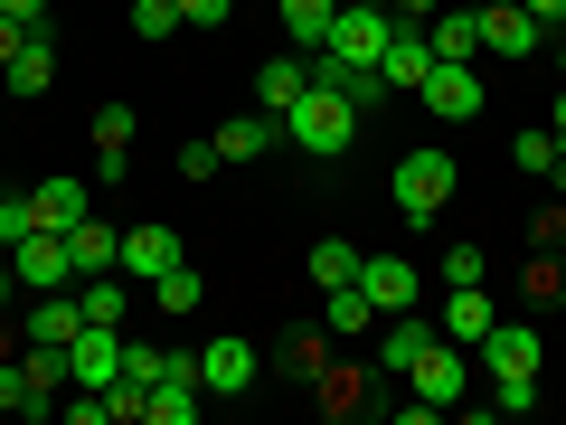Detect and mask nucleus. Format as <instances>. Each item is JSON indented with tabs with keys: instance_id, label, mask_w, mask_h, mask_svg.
<instances>
[{
	"instance_id": "nucleus-1",
	"label": "nucleus",
	"mask_w": 566,
	"mask_h": 425,
	"mask_svg": "<svg viewBox=\"0 0 566 425\" xmlns=\"http://www.w3.org/2000/svg\"><path fill=\"white\" fill-rule=\"evenodd\" d=\"M283 142H293L303 162H340L349 142H359V104H349L340 85H312V95L283 114Z\"/></svg>"
},
{
	"instance_id": "nucleus-2",
	"label": "nucleus",
	"mask_w": 566,
	"mask_h": 425,
	"mask_svg": "<svg viewBox=\"0 0 566 425\" xmlns=\"http://www.w3.org/2000/svg\"><path fill=\"white\" fill-rule=\"evenodd\" d=\"M453 170H463L453 152H406V162H397V218L406 227H434V208L453 199Z\"/></svg>"
},
{
	"instance_id": "nucleus-3",
	"label": "nucleus",
	"mask_w": 566,
	"mask_h": 425,
	"mask_svg": "<svg viewBox=\"0 0 566 425\" xmlns=\"http://www.w3.org/2000/svg\"><path fill=\"white\" fill-rule=\"evenodd\" d=\"M10 274H20V293H66V283H76V256H66L57 227H29V237L10 246Z\"/></svg>"
},
{
	"instance_id": "nucleus-4",
	"label": "nucleus",
	"mask_w": 566,
	"mask_h": 425,
	"mask_svg": "<svg viewBox=\"0 0 566 425\" xmlns=\"http://www.w3.org/2000/svg\"><path fill=\"white\" fill-rule=\"evenodd\" d=\"M463 379H472V360H463V341H424L416 360H406V387H416L434 416H444L453 397H463Z\"/></svg>"
},
{
	"instance_id": "nucleus-5",
	"label": "nucleus",
	"mask_w": 566,
	"mask_h": 425,
	"mask_svg": "<svg viewBox=\"0 0 566 425\" xmlns=\"http://www.w3.org/2000/svg\"><path fill=\"white\" fill-rule=\"evenodd\" d=\"M416 104H434V114H444V123H472V114H482V66H463V58H434V66H424V85H416Z\"/></svg>"
},
{
	"instance_id": "nucleus-6",
	"label": "nucleus",
	"mask_w": 566,
	"mask_h": 425,
	"mask_svg": "<svg viewBox=\"0 0 566 425\" xmlns=\"http://www.w3.org/2000/svg\"><path fill=\"white\" fill-rule=\"evenodd\" d=\"M123 341H133L123 322H85L76 341H66V379L76 387H114L123 379Z\"/></svg>"
},
{
	"instance_id": "nucleus-7",
	"label": "nucleus",
	"mask_w": 566,
	"mask_h": 425,
	"mask_svg": "<svg viewBox=\"0 0 566 425\" xmlns=\"http://www.w3.org/2000/svg\"><path fill=\"white\" fill-rule=\"evenodd\" d=\"M255 379H264V360H255V341H237V331H218V341L199 350V387L208 397H245Z\"/></svg>"
},
{
	"instance_id": "nucleus-8",
	"label": "nucleus",
	"mask_w": 566,
	"mask_h": 425,
	"mask_svg": "<svg viewBox=\"0 0 566 425\" xmlns=\"http://www.w3.org/2000/svg\"><path fill=\"white\" fill-rule=\"evenodd\" d=\"M424 66H434V39H424V20H397V29H387V58H378V85H387V95H416Z\"/></svg>"
},
{
	"instance_id": "nucleus-9",
	"label": "nucleus",
	"mask_w": 566,
	"mask_h": 425,
	"mask_svg": "<svg viewBox=\"0 0 566 425\" xmlns=\"http://www.w3.org/2000/svg\"><path fill=\"white\" fill-rule=\"evenodd\" d=\"M482 369H491V379H538V369H547V341H538V322H491V341H482Z\"/></svg>"
},
{
	"instance_id": "nucleus-10",
	"label": "nucleus",
	"mask_w": 566,
	"mask_h": 425,
	"mask_svg": "<svg viewBox=\"0 0 566 425\" xmlns=\"http://www.w3.org/2000/svg\"><path fill=\"white\" fill-rule=\"evenodd\" d=\"M482 48H491V58H538L547 20H538V10H520V0H491V10H482Z\"/></svg>"
},
{
	"instance_id": "nucleus-11",
	"label": "nucleus",
	"mask_w": 566,
	"mask_h": 425,
	"mask_svg": "<svg viewBox=\"0 0 566 425\" xmlns=\"http://www.w3.org/2000/svg\"><path fill=\"white\" fill-rule=\"evenodd\" d=\"M359 293H368L378 312H416V303H424V274H416L406 256H359Z\"/></svg>"
},
{
	"instance_id": "nucleus-12",
	"label": "nucleus",
	"mask_w": 566,
	"mask_h": 425,
	"mask_svg": "<svg viewBox=\"0 0 566 425\" xmlns=\"http://www.w3.org/2000/svg\"><path fill=\"white\" fill-rule=\"evenodd\" d=\"M180 256H189V246H180V227H161V218H151V227H123V265H114V274L151 283V274H170Z\"/></svg>"
},
{
	"instance_id": "nucleus-13",
	"label": "nucleus",
	"mask_w": 566,
	"mask_h": 425,
	"mask_svg": "<svg viewBox=\"0 0 566 425\" xmlns=\"http://www.w3.org/2000/svg\"><path fill=\"white\" fill-rule=\"evenodd\" d=\"M387 29H397V10H340V20H331V58L378 66L387 58Z\"/></svg>"
},
{
	"instance_id": "nucleus-14",
	"label": "nucleus",
	"mask_w": 566,
	"mask_h": 425,
	"mask_svg": "<svg viewBox=\"0 0 566 425\" xmlns=\"http://www.w3.org/2000/svg\"><path fill=\"white\" fill-rule=\"evenodd\" d=\"M491 322H501V303H491V283H444V341L482 350Z\"/></svg>"
},
{
	"instance_id": "nucleus-15",
	"label": "nucleus",
	"mask_w": 566,
	"mask_h": 425,
	"mask_svg": "<svg viewBox=\"0 0 566 425\" xmlns=\"http://www.w3.org/2000/svg\"><path fill=\"white\" fill-rule=\"evenodd\" d=\"M85 208H95V180H76V170H48V180L29 189V218H39V227H57V237L85 218Z\"/></svg>"
},
{
	"instance_id": "nucleus-16",
	"label": "nucleus",
	"mask_w": 566,
	"mask_h": 425,
	"mask_svg": "<svg viewBox=\"0 0 566 425\" xmlns=\"http://www.w3.org/2000/svg\"><path fill=\"white\" fill-rule=\"evenodd\" d=\"M303 95H312V58H303V48H293V58H264V66H255V104H264V114H293Z\"/></svg>"
},
{
	"instance_id": "nucleus-17",
	"label": "nucleus",
	"mask_w": 566,
	"mask_h": 425,
	"mask_svg": "<svg viewBox=\"0 0 566 425\" xmlns=\"http://www.w3.org/2000/svg\"><path fill=\"white\" fill-rule=\"evenodd\" d=\"M66 256H76V283L85 274H114V265H123V227H104L95 208H85V218L66 227Z\"/></svg>"
},
{
	"instance_id": "nucleus-18",
	"label": "nucleus",
	"mask_w": 566,
	"mask_h": 425,
	"mask_svg": "<svg viewBox=\"0 0 566 425\" xmlns=\"http://www.w3.org/2000/svg\"><path fill=\"white\" fill-rule=\"evenodd\" d=\"M20 331H29V341H39V350H66V341H76V331H85V303H76V283H66V293H39Z\"/></svg>"
},
{
	"instance_id": "nucleus-19",
	"label": "nucleus",
	"mask_w": 566,
	"mask_h": 425,
	"mask_svg": "<svg viewBox=\"0 0 566 425\" xmlns=\"http://www.w3.org/2000/svg\"><path fill=\"white\" fill-rule=\"evenodd\" d=\"M218 152H227V162H264V152H283V114H264V104H255V114H237L218 133Z\"/></svg>"
},
{
	"instance_id": "nucleus-20",
	"label": "nucleus",
	"mask_w": 566,
	"mask_h": 425,
	"mask_svg": "<svg viewBox=\"0 0 566 425\" xmlns=\"http://www.w3.org/2000/svg\"><path fill=\"white\" fill-rule=\"evenodd\" d=\"M424 341H434L424 312H387V322H378V369H387V379H406V360H416Z\"/></svg>"
},
{
	"instance_id": "nucleus-21",
	"label": "nucleus",
	"mask_w": 566,
	"mask_h": 425,
	"mask_svg": "<svg viewBox=\"0 0 566 425\" xmlns=\"http://www.w3.org/2000/svg\"><path fill=\"white\" fill-rule=\"evenodd\" d=\"M378 322H387V312L368 303L359 283H331V293H322V331H340V341H359V331H378Z\"/></svg>"
},
{
	"instance_id": "nucleus-22",
	"label": "nucleus",
	"mask_w": 566,
	"mask_h": 425,
	"mask_svg": "<svg viewBox=\"0 0 566 425\" xmlns=\"http://www.w3.org/2000/svg\"><path fill=\"white\" fill-rule=\"evenodd\" d=\"M199 406H208L199 379H161L151 397H142V425H199Z\"/></svg>"
},
{
	"instance_id": "nucleus-23",
	"label": "nucleus",
	"mask_w": 566,
	"mask_h": 425,
	"mask_svg": "<svg viewBox=\"0 0 566 425\" xmlns=\"http://www.w3.org/2000/svg\"><path fill=\"white\" fill-rule=\"evenodd\" d=\"M76 303H85V322H123L133 331V274H85Z\"/></svg>"
},
{
	"instance_id": "nucleus-24",
	"label": "nucleus",
	"mask_w": 566,
	"mask_h": 425,
	"mask_svg": "<svg viewBox=\"0 0 566 425\" xmlns=\"http://www.w3.org/2000/svg\"><path fill=\"white\" fill-rule=\"evenodd\" d=\"M0 85H10V95H48V85H57V48H48V29H39L10 66H0Z\"/></svg>"
},
{
	"instance_id": "nucleus-25",
	"label": "nucleus",
	"mask_w": 566,
	"mask_h": 425,
	"mask_svg": "<svg viewBox=\"0 0 566 425\" xmlns=\"http://www.w3.org/2000/svg\"><path fill=\"white\" fill-rule=\"evenodd\" d=\"M331 20H340V0H283V39L303 48V58L331 48Z\"/></svg>"
},
{
	"instance_id": "nucleus-26",
	"label": "nucleus",
	"mask_w": 566,
	"mask_h": 425,
	"mask_svg": "<svg viewBox=\"0 0 566 425\" xmlns=\"http://www.w3.org/2000/svg\"><path fill=\"white\" fill-rule=\"evenodd\" d=\"M424 39H434V58H482V10H444V20H424Z\"/></svg>"
},
{
	"instance_id": "nucleus-27",
	"label": "nucleus",
	"mask_w": 566,
	"mask_h": 425,
	"mask_svg": "<svg viewBox=\"0 0 566 425\" xmlns=\"http://www.w3.org/2000/svg\"><path fill=\"white\" fill-rule=\"evenodd\" d=\"M151 303H161V312H199V303H208V274L180 256L170 274H151Z\"/></svg>"
},
{
	"instance_id": "nucleus-28",
	"label": "nucleus",
	"mask_w": 566,
	"mask_h": 425,
	"mask_svg": "<svg viewBox=\"0 0 566 425\" xmlns=\"http://www.w3.org/2000/svg\"><path fill=\"white\" fill-rule=\"evenodd\" d=\"M359 256L368 246H349V237H312V283H322V293L331 283H359Z\"/></svg>"
},
{
	"instance_id": "nucleus-29",
	"label": "nucleus",
	"mask_w": 566,
	"mask_h": 425,
	"mask_svg": "<svg viewBox=\"0 0 566 425\" xmlns=\"http://www.w3.org/2000/svg\"><path fill=\"white\" fill-rule=\"evenodd\" d=\"M557 152H566V142L547 133V123H538V133H520V142H510V162H520V170H538V180L557 170Z\"/></svg>"
},
{
	"instance_id": "nucleus-30",
	"label": "nucleus",
	"mask_w": 566,
	"mask_h": 425,
	"mask_svg": "<svg viewBox=\"0 0 566 425\" xmlns=\"http://www.w3.org/2000/svg\"><path fill=\"white\" fill-rule=\"evenodd\" d=\"M180 29V0H133V39H170Z\"/></svg>"
},
{
	"instance_id": "nucleus-31",
	"label": "nucleus",
	"mask_w": 566,
	"mask_h": 425,
	"mask_svg": "<svg viewBox=\"0 0 566 425\" xmlns=\"http://www.w3.org/2000/svg\"><path fill=\"white\" fill-rule=\"evenodd\" d=\"M95 152H133V104H104L95 114Z\"/></svg>"
},
{
	"instance_id": "nucleus-32",
	"label": "nucleus",
	"mask_w": 566,
	"mask_h": 425,
	"mask_svg": "<svg viewBox=\"0 0 566 425\" xmlns=\"http://www.w3.org/2000/svg\"><path fill=\"white\" fill-rule=\"evenodd\" d=\"M444 283H491V256L482 246H444Z\"/></svg>"
},
{
	"instance_id": "nucleus-33",
	"label": "nucleus",
	"mask_w": 566,
	"mask_h": 425,
	"mask_svg": "<svg viewBox=\"0 0 566 425\" xmlns=\"http://www.w3.org/2000/svg\"><path fill=\"white\" fill-rule=\"evenodd\" d=\"M29 227H39V218H29V189H10V199H0V256H10Z\"/></svg>"
},
{
	"instance_id": "nucleus-34",
	"label": "nucleus",
	"mask_w": 566,
	"mask_h": 425,
	"mask_svg": "<svg viewBox=\"0 0 566 425\" xmlns=\"http://www.w3.org/2000/svg\"><path fill=\"white\" fill-rule=\"evenodd\" d=\"M501 387V397H491V416H528V406H538V379H491Z\"/></svg>"
},
{
	"instance_id": "nucleus-35",
	"label": "nucleus",
	"mask_w": 566,
	"mask_h": 425,
	"mask_svg": "<svg viewBox=\"0 0 566 425\" xmlns=\"http://www.w3.org/2000/svg\"><path fill=\"white\" fill-rule=\"evenodd\" d=\"M0 416H29V369H20V360L0 369Z\"/></svg>"
},
{
	"instance_id": "nucleus-36",
	"label": "nucleus",
	"mask_w": 566,
	"mask_h": 425,
	"mask_svg": "<svg viewBox=\"0 0 566 425\" xmlns=\"http://www.w3.org/2000/svg\"><path fill=\"white\" fill-rule=\"evenodd\" d=\"M218 162H227V152H218V133H208V142H180V170H189V180H208Z\"/></svg>"
},
{
	"instance_id": "nucleus-37",
	"label": "nucleus",
	"mask_w": 566,
	"mask_h": 425,
	"mask_svg": "<svg viewBox=\"0 0 566 425\" xmlns=\"http://www.w3.org/2000/svg\"><path fill=\"white\" fill-rule=\"evenodd\" d=\"M227 10L237 0H180V29H227Z\"/></svg>"
},
{
	"instance_id": "nucleus-38",
	"label": "nucleus",
	"mask_w": 566,
	"mask_h": 425,
	"mask_svg": "<svg viewBox=\"0 0 566 425\" xmlns=\"http://www.w3.org/2000/svg\"><path fill=\"white\" fill-rule=\"evenodd\" d=\"M85 180H95V189H123V180H133V152H95V170H85Z\"/></svg>"
},
{
	"instance_id": "nucleus-39",
	"label": "nucleus",
	"mask_w": 566,
	"mask_h": 425,
	"mask_svg": "<svg viewBox=\"0 0 566 425\" xmlns=\"http://www.w3.org/2000/svg\"><path fill=\"white\" fill-rule=\"evenodd\" d=\"M29 39H39V29H20V20H10V10H0V66L20 58V48H29Z\"/></svg>"
},
{
	"instance_id": "nucleus-40",
	"label": "nucleus",
	"mask_w": 566,
	"mask_h": 425,
	"mask_svg": "<svg viewBox=\"0 0 566 425\" xmlns=\"http://www.w3.org/2000/svg\"><path fill=\"white\" fill-rule=\"evenodd\" d=\"M0 10H10L20 29H48V0H0Z\"/></svg>"
},
{
	"instance_id": "nucleus-41",
	"label": "nucleus",
	"mask_w": 566,
	"mask_h": 425,
	"mask_svg": "<svg viewBox=\"0 0 566 425\" xmlns=\"http://www.w3.org/2000/svg\"><path fill=\"white\" fill-rule=\"evenodd\" d=\"M387 10H397V20H434V0H387Z\"/></svg>"
},
{
	"instance_id": "nucleus-42",
	"label": "nucleus",
	"mask_w": 566,
	"mask_h": 425,
	"mask_svg": "<svg viewBox=\"0 0 566 425\" xmlns=\"http://www.w3.org/2000/svg\"><path fill=\"white\" fill-rule=\"evenodd\" d=\"M10 293H20V274H10V256H0V312H10Z\"/></svg>"
},
{
	"instance_id": "nucleus-43",
	"label": "nucleus",
	"mask_w": 566,
	"mask_h": 425,
	"mask_svg": "<svg viewBox=\"0 0 566 425\" xmlns=\"http://www.w3.org/2000/svg\"><path fill=\"white\" fill-rule=\"evenodd\" d=\"M547 133H557V142H566V95H557V104H547Z\"/></svg>"
},
{
	"instance_id": "nucleus-44",
	"label": "nucleus",
	"mask_w": 566,
	"mask_h": 425,
	"mask_svg": "<svg viewBox=\"0 0 566 425\" xmlns=\"http://www.w3.org/2000/svg\"><path fill=\"white\" fill-rule=\"evenodd\" d=\"M547 189H557V199H566V152H557V170H547Z\"/></svg>"
},
{
	"instance_id": "nucleus-45",
	"label": "nucleus",
	"mask_w": 566,
	"mask_h": 425,
	"mask_svg": "<svg viewBox=\"0 0 566 425\" xmlns=\"http://www.w3.org/2000/svg\"><path fill=\"white\" fill-rule=\"evenodd\" d=\"M340 10H387V0H340Z\"/></svg>"
},
{
	"instance_id": "nucleus-46",
	"label": "nucleus",
	"mask_w": 566,
	"mask_h": 425,
	"mask_svg": "<svg viewBox=\"0 0 566 425\" xmlns=\"http://www.w3.org/2000/svg\"><path fill=\"white\" fill-rule=\"evenodd\" d=\"M557 76H566V39H557Z\"/></svg>"
},
{
	"instance_id": "nucleus-47",
	"label": "nucleus",
	"mask_w": 566,
	"mask_h": 425,
	"mask_svg": "<svg viewBox=\"0 0 566 425\" xmlns=\"http://www.w3.org/2000/svg\"><path fill=\"white\" fill-rule=\"evenodd\" d=\"M0 199H10V180H0Z\"/></svg>"
}]
</instances>
